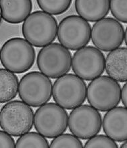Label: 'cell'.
Returning a JSON list of instances; mask_svg holds the SVG:
<instances>
[{
	"instance_id": "9c48e42d",
	"label": "cell",
	"mask_w": 127,
	"mask_h": 148,
	"mask_svg": "<svg viewBox=\"0 0 127 148\" xmlns=\"http://www.w3.org/2000/svg\"><path fill=\"white\" fill-rule=\"evenodd\" d=\"M58 38L60 44L72 51H78L88 44L91 27L86 20L79 16H67L58 26Z\"/></svg>"
},
{
	"instance_id": "4fadbf2b",
	"label": "cell",
	"mask_w": 127,
	"mask_h": 148,
	"mask_svg": "<svg viewBox=\"0 0 127 148\" xmlns=\"http://www.w3.org/2000/svg\"><path fill=\"white\" fill-rule=\"evenodd\" d=\"M103 129L108 137L118 142L127 139V109L123 106L107 111L103 119Z\"/></svg>"
},
{
	"instance_id": "8992f818",
	"label": "cell",
	"mask_w": 127,
	"mask_h": 148,
	"mask_svg": "<svg viewBox=\"0 0 127 148\" xmlns=\"http://www.w3.org/2000/svg\"><path fill=\"white\" fill-rule=\"evenodd\" d=\"M37 65L41 73L56 79L68 73L72 66V55L68 49L54 42L39 51Z\"/></svg>"
},
{
	"instance_id": "44dd1931",
	"label": "cell",
	"mask_w": 127,
	"mask_h": 148,
	"mask_svg": "<svg viewBox=\"0 0 127 148\" xmlns=\"http://www.w3.org/2000/svg\"><path fill=\"white\" fill-rule=\"evenodd\" d=\"M85 148H117L118 145L107 135H95L85 143Z\"/></svg>"
},
{
	"instance_id": "5bb4252c",
	"label": "cell",
	"mask_w": 127,
	"mask_h": 148,
	"mask_svg": "<svg viewBox=\"0 0 127 148\" xmlns=\"http://www.w3.org/2000/svg\"><path fill=\"white\" fill-rule=\"evenodd\" d=\"M33 8L30 0H0L1 17L9 24H18L25 21Z\"/></svg>"
},
{
	"instance_id": "8fae6325",
	"label": "cell",
	"mask_w": 127,
	"mask_h": 148,
	"mask_svg": "<svg viewBox=\"0 0 127 148\" xmlns=\"http://www.w3.org/2000/svg\"><path fill=\"white\" fill-rule=\"evenodd\" d=\"M72 67L76 75L90 81L101 76L105 69V57L101 51L92 46L78 50L72 58Z\"/></svg>"
},
{
	"instance_id": "5b68a950",
	"label": "cell",
	"mask_w": 127,
	"mask_h": 148,
	"mask_svg": "<svg viewBox=\"0 0 127 148\" xmlns=\"http://www.w3.org/2000/svg\"><path fill=\"white\" fill-rule=\"evenodd\" d=\"M86 83L74 74H66L54 83L52 95L58 105L72 110L82 104L86 98Z\"/></svg>"
},
{
	"instance_id": "d4e9b609",
	"label": "cell",
	"mask_w": 127,
	"mask_h": 148,
	"mask_svg": "<svg viewBox=\"0 0 127 148\" xmlns=\"http://www.w3.org/2000/svg\"><path fill=\"white\" fill-rule=\"evenodd\" d=\"M127 143H126V141H124V143H122V144L121 145V146H120V147L121 148H126L127 147Z\"/></svg>"
},
{
	"instance_id": "6da1fadb",
	"label": "cell",
	"mask_w": 127,
	"mask_h": 148,
	"mask_svg": "<svg viewBox=\"0 0 127 148\" xmlns=\"http://www.w3.org/2000/svg\"><path fill=\"white\" fill-rule=\"evenodd\" d=\"M22 34L32 46L44 47L56 40L58 22L54 16L36 11L28 16L22 27Z\"/></svg>"
},
{
	"instance_id": "603a6c76",
	"label": "cell",
	"mask_w": 127,
	"mask_h": 148,
	"mask_svg": "<svg viewBox=\"0 0 127 148\" xmlns=\"http://www.w3.org/2000/svg\"><path fill=\"white\" fill-rule=\"evenodd\" d=\"M15 146V141L11 135L4 131H0V148H14Z\"/></svg>"
},
{
	"instance_id": "7a4b0ae2",
	"label": "cell",
	"mask_w": 127,
	"mask_h": 148,
	"mask_svg": "<svg viewBox=\"0 0 127 148\" xmlns=\"http://www.w3.org/2000/svg\"><path fill=\"white\" fill-rule=\"evenodd\" d=\"M35 59L36 51L24 38H10L1 47V64L14 73H23L30 70L34 64Z\"/></svg>"
},
{
	"instance_id": "30bf717a",
	"label": "cell",
	"mask_w": 127,
	"mask_h": 148,
	"mask_svg": "<svg viewBox=\"0 0 127 148\" xmlns=\"http://www.w3.org/2000/svg\"><path fill=\"white\" fill-rule=\"evenodd\" d=\"M102 116L93 106L84 104L74 108L68 116L70 131L78 138L88 139L96 135L102 128Z\"/></svg>"
},
{
	"instance_id": "ba28073f",
	"label": "cell",
	"mask_w": 127,
	"mask_h": 148,
	"mask_svg": "<svg viewBox=\"0 0 127 148\" xmlns=\"http://www.w3.org/2000/svg\"><path fill=\"white\" fill-rule=\"evenodd\" d=\"M68 116L62 106L46 103L38 108L34 114V127L43 136L53 139L67 130Z\"/></svg>"
},
{
	"instance_id": "e0dca14e",
	"label": "cell",
	"mask_w": 127,
	"mask_h": 148,
	"mask_svg": "<svg viewBox=\"0 0 127 148\" xmlns=\"http://www.w3.org/2000/svg\"><path fill=\"white\" fill-rule=\"evenodd\" d=\"M19 88L18 76L6 69L0 68V104L11 101Z\"/></svg>"
},
{
	"instance_id": "277c9868",
	"label": "cell",
	"mask_w": 127,
	"mask_h": 148,
	"mask_svg": "<svg viewBox=\"0 0 127 148\" xmlns=\"http://www.w3.org/2000/svg\"><path fill=\"white\" fill-rule=\"evenodd\" d=\"M120 84L109 76L103 75L93 79L88 86L86 96L91 106L102 112H106L119 104Z\"/></svg>"
},
{
	"instance_id": "4316f807",
	"label": "cell",
	"mask_w": 127,
	"mask_h": 148,
	"mask_svg": "<svg viewBox=\"0 0 127 148\" xmlns=\"http://www.w3.org/2000/svg\"><path fill=\"white\" fill-rule=\"evenodd\" d=\"M0 59H1V50H0Z\"/></svg>"
},
{
	"instance_id": "cb8c5ba5",
	"label": "cell",
	"mask_w": 127,
	"mask_h": 148,
	"mask_svg": "<svg viewBox=\"0 0 127 148\" xmlns=\"http://www.w3.org/2000/svg\"><path fill=\"white\" fill-rule=\"evenodd\" d=\"M120 100H122V104L124 107L127 106V84H125L122 87L120 92Z\"/></svg>"
},
{
	"instance_id": "2e32d148",
	"label": "cell",
	"mask_w": 127,
	"mask_h": 148,
	"mask_svg": "<svg viewBox=\"0 0 127 148\" xmlns=\"http://www.w3.org/2000/svg\"><path fill=\"white\" fill-rule=\"evenodd\" d=\"M75 8L80 17L91 22L103 19L109 13V1H75Z\"/></svg>"
},
{
	"instance_id": "484cf974",
	"label": "cell",
	"mask_w": 127,
	"mask_h": 148,
	"mask_svg": "<svg viewBox=\"0 0 127 148\" xmlns=\"http://www.w3.org/2000/svg\"><path fill=\"white\" fill-rule=\"evenodd\" d=\"M1 19H2V17H1V10H0V23H1Z\"/></svg>"
},
{
	"instance_id": "ac0fdd59",
	"label": "cell",
	"mask_w": 127,
	"mask_h": 148,
	"mask_svg": "<svg viewBox=\"0 0 127 148\" xmlns=\"http://www.w3.org/2000/svg\"><path fill=\"white\" fill-rule=\"evenodd\" d=\"M15 147L17 148H48V141L45 137L36 132L26 133L21 135L16 141Z\"/></svg>"
},
{
	"instance_id": "7402d4cb",
	"label": "cell",
	"mask_w": 127,
	"mask_h": 148,
	"mask_svg": "<svg viewBox=\"0 0 127 148\" xmlns=\"http://www.w3.org/2000/svg\"><path fill=\"white\" fill-rule=\"evenodd\" d=\"M126 0H122V1H115L112 0L109 1V8L110 11L116 20L126 23L127 22V13H126Z\"/></svg>"
},
{
	"instance_id": "d6986e66",
	"label": "cell",
	"mask_w": 127,
	"mask_h": 148,
	"mask_svg": "<svg viewBox=\"0 0 127 148\" xmlns=\"http://www.w3.org/2000/svg\"><path fill=\"white\" fill-rule=\"evenodd\" d=\"M38 6L42 12L50 15H60L69 9L72 4L71 0H38Z\"/></svg>"
},
{
	"instance_id": "3957f363",
	"label": "cell",
	"mask_w": 127,
	"mask_h": 148,
	"mask_svg": "<svg viewBox=\"0 0 127 148\" xmlns=\"http://www.w3.org/2000/svg\"><path fill=\"white\" fill-rule=\"evenodd\" d=\"M34 120L32 108L23 101L9 102L0 110V127L14 137L29 132L34 125Z\"/></svg>"
},
{
	"instance_id": "52a82bcc",
	"label": "cell",
	"mask_w": 127,
	"mask_h": 148,
	"mask_svg": "<svg viewBox=\"0 0 127 148\" xmlns=\"http://www.w3.org/2000/svg\"><path fill=\"white\" fill-rule=\"evenodd\" d=\"M52 82L50 78L39 71H31L24 75L19 83L20 98L28 105L38 107L50 101L52 96Z\"/></svg>"
},
{
	"instance_id": "9a60e30c",
	"label": "cell",
	"mask_w": 127,
	"mask_h": 148,
	"mask_svg": "<svg viewBox=\"0 0 127 148\" xmlns=\"http://www.w3.org/2000/svg\"><path fill=\"white\" fill-rule=\"evenodd\" d=\"M105 69L109 77L116 81H127V49L118 48L110 51L105 59Z\"/></svg>"
},
{
	"instance_id": "7c38bea8",
	"label": "cell",
	"mask_w": 127,
	"mask_h": 148,
	"mask_svg": "<svg viewBox=\"0 0 127 148\" xmlns=\"http://www.w3.org/2000/svg\"><path fill=\"white\" fill-rule=\"evenodd\" d=\"M125 30L118 20L104 18L96 22L91 30L93 43L96 48L104 52L119 48L124 42Z\"/></svg>"
},
{
	"instance_id": "ffe728a7",
	"label": "cell",
	"mask_w": 127,
	"mask_h": 148,
	"mask_svg": "<svg viewBox=\"0 0 127 148\" xmlns=\"http://www.w3.org/2000/svg\"><path fill=\"white\" fill-rule=\"evenodd\" d=\"M49 147L52 148H82L83 144L82 141L71 134H61L57 136L52 141Z\"/></svg>"
}]
</instances>
